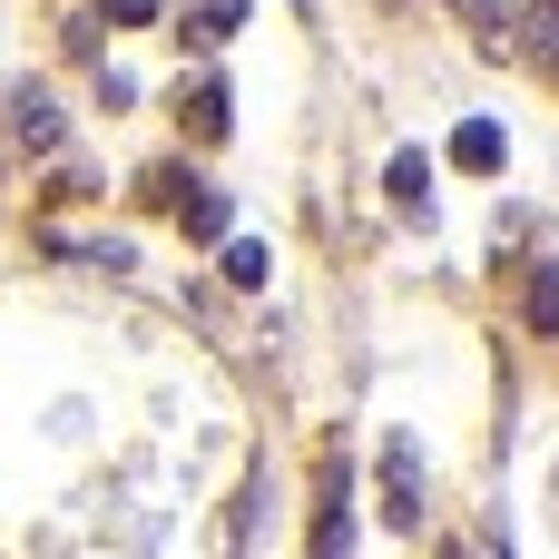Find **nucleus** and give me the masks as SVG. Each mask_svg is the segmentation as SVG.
Instances as JSON below:
<instances>
[{"instance_id":"1","label":"nucleus","mask_w":559,"mask_h":559,"mask_svg":"<svg viewBox=\"0 0 559 559\" xmlns=\"http://www.w3.org/2000/svg\"><path fill=\"white\" fill-rule=\"evenodd\" d=\"M501 157H511V138H501L491 118H462V128H452V167H472V177H491Z\"/></svg>"},{"instance_id":"2","label":"nucleus","mask_w":559,"mask_h":559,"mask_svg":"<svg viewBox=\"0 0 559 559\" xmlns=\"http://www.w3.org/2000/svg\"><path fill=\"white\" fill-rule=\"evenodd\" d=\"M383 187H393L403 216H432V157H423V147H403V157L383 167Z\"/></svg>"},{"instance_id":"3","label":"nucleus","mask_w":559,"mask_h":559,"mask_svg":"<svg viewBox=\"0 0 559 559\" xmlns=\"http://www.w3.org/2000/svg\"><path fill=\"white\" fill-rule=\"evenodd\" d=\"M314 559H354V511H344V481H334V501H324V521H314Z\"/></svg>"},{"instance_id":"4","label":"nucleus","mask_w":559,"mask_h":559,"mask_svg":"<svg viewBox=\"0 0 559 559\" xmlns=\"http://www.w3.org/2000/svg\"><path fill=\"white\" fill-rule=\"evenodd\" d=\"M521 314H531V334H559V265H540V275H531Z\"/></svg>"},{"instance_id":"5","label":"nucleus","mask_w":559,"mask_h":559,"mask_svg":"<svg viewBox=\"0 0 559 559\" xmlns=\"http://www.w3.org/2000/svg\"><path fill=\"white\" fill-rule=\"evenodd\" d=\"M383 472H393V521L413 531V521H423V501H413V442H393V452H383Z\"/></svg>"},{"instance_id":"6","label":"nucleus","mask_w":559,"mask_h":559,"mask_svg":"<svg viewBox=\"0 0 559 559\" xmlns=\"http://www.w3.org/2000/svg\"><path fill=\"white\" fill-rule=\"evenodd\" d=\"M20 138H29V147H59V108H49L39 88H20Z\"/></svg>"},{"instance_id":"7","label":"nucleus","mask_w":559,"mask_h":559,"mask_svg":"<svg viewBox=\"0 0 559 559\" xmlns=\"http://www.w3.org/2000/svg\"><path fill=\"white\" fill-rule=\"evenodd\" d=\"M265 265H275V255H265L255 236H236V246H226V285H265Z\"/></svg>"},{"instance_id":"8","label":"nucleus","mask_w":559,"mask_h":559,"mask_svg":"<svg viewBox=\"0 0 559 559\" xmlns=\"http://www.w3.org/2000/svg\"><path fill=\"white\" fill-rule=\"evenodd\" d=\"M452 10H462L472 29H491V39H501V29H521V0H452Z\"/></svg>"},{"instance_id":"9","label":"nucleus","mask_w":559,"mask_h":559,"mask_svg":"<svg viewBox=\"0 0 559 559\" xmlns=\"http://www.w3.org/2000/svg\"><path fill=\"white\" fill-rule=\"evenodd\" d=\"M521 39H531V49H550V59H559V0H531V10H521Z\"/></svg>"},{"instance_id":"10","label":"nucleus","mask_w":559,"mask_h":559,"mask_svg":"<svg viewBox=\"0 0 559 559\" xmlns=\"http://www.w3.org/2000/svg\"><path fill=\"white\" fill-rule=\"evenodd\" d=\"M187 236H226V197H216V187L187 197Z\"/></svg>"},{"instance_id":"11","label":"nucleus","mask_w":559,"mask_h":559,"mask_svg":"<svg viewBox=\"0 0 559 559\" xmlns=\"http://www.w3.org/2000/svg\"><path fill=\"white\" fill-rule=\"evenodd\" d=\"M246 20V0H197V39H226Z\"/></svg>"},{"instance_id":"12","label":"nucleus","mask_w":559,"mask_h":559,"mask_svg":"<svg viewBox=\"0 0 559 559\" xmlns=\"http://www.w3.org/2000/svg\"><path fill=\"white\" fill-rule=\"evenodd\" d=\"M187 108H197V138H226V88H197Z\"/></svg>"},{"instance_id":"13","label":"nucleus","mask_w":559,"mask_h":559,"mask_svg":"<svg viewBox=\"0 0 559 559\" xmlns=\"http://www.w3.org/2000/svg\"><path fill=\"white\" fill-rule=\"evenodd\" d=\"M108 20H128V29H138V20H157V0H108Z\"/></svg>"}]
</instances>
